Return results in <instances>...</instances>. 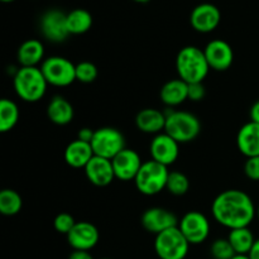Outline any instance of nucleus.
Returning <instances> with one entry per match:
<instances>
[{
	"label": "nucleus",
	"instance_id": "nucleus-37",
	"mask_svg": "<svg viewBox=\"0 0 259 259\" xmlns=\"http://www.w3.org/2000/svg\"><path fill=\"white\" fill-rule=\"evenodd\" d=\"M248 255H249L250 259H259V238L255 240L254 245H253L252 250H250Z\"/></svg>",
	"mask_w": 259,
	"mask_h": 259
},
{
	"label": "nucleus",
	"instance_id": "nucleus-33",
	"mask_svg": "<svg viewBox=\"0 0 259 259\" xmlns=\"http://www.w3.org/2000/svg\"><path fill=\"white\" fill-rule=\"evenodd\" d=\"M205 86L202 82H197V83H190L189 85V100L195 101H201L202 99L205 98Z\"/></svg>",
	"mask_w": 259,
	"mask_h": 259
},
{
	"label": "nucleus",
	"instance_id": "nucleus-3",
	"mask_svg": "<svg viewBox=\"0 0 259 259\" xmlns=\"http://www.w3.org/2000/svg\"><path fill=\"white\" fill-rule=\"evenodd\" d=\"M14 91L25 103H37L47 91L48 82L39 67H19L13 77Z\"/></svg>",
	"mask_w": 259,
	"mask_h": 259
},
{
	"label": "nucleus",
	"instance_id": "nucleus-14",
	"mask_svg": "<svg viewBox=\"0 0 259 259\" xmlns=\"http://www.w3.org/2000/svg\"><path fill=\"white\" fill-rule=\"evenodd\" d=\"M222 20V14L217 5L211 3H202L192 9L190 23L199 33H210L218 28Z\"/></svg>",
	"mask_w": 259,
	"mask_h": 259
},
{
	"label": "nucleus",
	"instance_id": "nucleus-36",
	"mask_svg": "<svg viewBox=\"0 0 259 259\" xmlns=\"http://www.w3.org/2000/svg\"><path fill=\"white\" fill-rule=\"evenodd\" d=\"M249 116H250V121H254V123L259 124V100L255 101V103L252 105V108H250Z\"/></svg>",
	"mask_w": 259,
	"mask_h": 259
},
{
	"label": "nucleus",
	"instance_id": "nucleus-10",
	"mask_svg": "<svg viewBox=\"0 0 259 259\" xmlns=\"http://www.w3.org/2000/svg\"><path fill=\"white\" fill-rule=\"evenodd\" d=\"M39 28L43 37L53 43L63 42L70 35L67 27V14L62 10H47L40 18Z\"/></svg>",
	"mask_w": 259,
	"mask_h": 259
},
{
	"label": "nucleus",
	"instance_id": "nucleus-5",
	"mask_svg": "<svg viewBox=\"0 0 259 259\" xmlns=\"http://www.w3.org/2000/svg\"><path fill=\"white\" fill-rule=\"evenodd\" d=\"M168 167L149 159L143 162L141 169L134 179L137 190L146 196H154L166 189L168 180Z\"/></svg>",
	"mask_w": 259,
	"mask_h": 259
},
{
	"label": "nucleus",
	"instance_id": "nucleus-9",
	"mask_svg": "<svg viewBox=\"0 0 259 259\" xmlns=\"http://www.w3.org/2000/svg\"><path fill=\"white\" fill-rule=\"evenodd\" d=\"M179 229L191 245L202 244L210 235V222L200 211H189L179 220Z\"/></svg>",
	"mask_w": 259,
	"mask_h": 259
},
{
	"label": "nucleus",
	"instance_id": "nucleus-22",
	"mask_svg": "<svg viewBox=\"0 0 259 259\" xmlns=\"http://www.w3.org/2000/svg\"><path fill=\"white\" fill-rule=\"evenodd\" d=\"M95 156L90 143L75 139L65 149V161L72 168H85L90 159Z\"/></svg>",
	"mask_w": 259,
	"mask_h": 259
},
{
	"label": "nucleus",
	"instance_id": "nucleus-19",
	"mask_svg": "<svg viewBox=\"0 0 259 259\" xmlns=\"http://www.w3.org/2000/svg\"><path fill=\"white\" fill-rule=\"evenodd\" d=\"M136 125L142 133L157 136V134L164 132L166 114H164V111L154 108L143 109V110L137 114Z\"/></svg>",
	"mask_w": 259,
	"mask_h": 259
},
{
	"label": "nucleus",
	"instance_id": "nucleus-2",
	"mask_svg": "<svg viewBox=\"0 0 259 259\" xmlns=\"http://www.w3.org/2000/svg\"><path fill=\"white\" fill-rule=\"evenodd\" d=\"M176 70L179 78L190 85L204 82L211 68L205 57L204 50L196 46H186L177 53Z\"/></svg>",
	"mask_w": 259,
	"mask_h": 259
},
{
	"label": "nucleus",
	"instance_id": "nucleus-41",
	"mask_svg": "<svg viewBox=\"0 0 259 259\" xmlns=\"http://www.w3.org/2000/svg\"><path fill=\"white\" fill-rule=\"evenodd\" d=\"M2 2H4V3H12V2H14V0H2Z\"/></svg>",
	"mask_w": 259,
	"mask_h": 259
},
{
	"label": "nucleus",
	"instance_id": "nucleus-6",
	"mask_svg": "<svg viewBox=\"0 0 259 259\" xmlns=\"http://www.w3.org/2000/svg\"><path fill=\"white\" fill-rule=\"evenodd\" d=\"M190 245L179 227L164 230L154 238V252L159 259H185Z\"/></svg>",
	"mask_w": 259,
	"mask_h": 259
},
{
	"label": "nucleus",
	"instance_id": "nucleus-26",
	"mask_svg": "<svg viewBox=\"0 0 259 259\" xmlns=\"http://www.w3.org/2000/svg\"><path fill=\"white\" fill-rule=\"evenodd\" d=\"M19 108L10 99H3L0 101V132H10L19 121Z\"/></svg>",
	"mask_w": 259,
	"mask_h": 259
},
{
	"label": "nucleus",
	"instance_id": "nucleus-13",
	"mask_svg": "<svg viewBox=\"0 0 259 259\" xmlns=\"http://www.w3.org/2000/svg\"><path fill=\"white\" fill-rule=\"evenodd\" d=\"M205 57L211 70L223 72L230 68L234 61V51L232 46L223 39H212L205 46Z\"/></svg>",
	"mask_w": 259,
	"mask_h": 259
},
{
	"label": "nucleus",
	"instance_id": "nucleus-28",
	"mask_svg": "<svg viewBox=\"0 0 259 259\" xmlns=\"http://www.w3.org/2000/svg\"><path fill=\"white\" fill-rule=\"evenodd\" d=\"M166 190L175 196H182L190 190V180L185 174L180 171L169 172L167 180Z\"/></svg>",
	"mask_w": 259,
	"mask_h": 259
},
{
	"label": "nucleus",
	"instance_id": "nucleus-4",
	"mask_svg": "<svg viewBox=\"0 0 259 259\" xmlns=\"http://www.w3.org/2000/svg\"><path fill=\"white\" fill-rule=\"evenodd\" d=\"M166 126L164 132L171 136L175 141L181 143H189L195 141L201 132V121L195 114L185 110L167 109Z\"/></svg>",
	"mask_w": 259,
	"mask_h": 259
},
{
	"label": "nucleus",
	"instance_id": "nucleus-1",
	"mask_svg": "<svg viewBox=\"0 0 259 259\" xmlns=\"http://www.w3.org/2000/svg\"><path fill=\"white\" fill-rule=\"evenodd\" d=\"M211 212L215 222L229 230L248 228L257 218L252 197L237 189L220 192L212 201Z\"/></svg>",
	"mask_w": 259,
	"mask_h": 259
},
{
	"label": "nucleus",
	"instance_id": "nucleus-39",
	"mask_svg": "<svg viewBox=\"0 0 259 259\" xmlns=\"http://www.w3.org/2000/svg\"><path fill=\"white\" fill-rule=\"evenodd\" d=\"M133 2H137V3H148V2H151V0H133Z\"/></svg>",
	"mask_w": 259,
	"mask_h": 259
},
{
	"label": "nucleus",
	"instance_id": "nucleus-34",
	"mask_svg": "<svg viewBox=\"0 0 259 259\" xmlns=\"http://www.w3.org/2000/svg\"><path fill=\"white\" fill-rule=\"evenodd\" d=\"M94 134H95V131H93V129L81 128L77 133V139L91 144V141H93V138H94Z\"/></svg>",
	"mask_w": 259,
	"mask_h": 259
},
{
	"label": "nucleus",
	"instance_id": "nucleus-38",
	"mask_svg": "<svg viewBox=\"0 0 259 259\" xmlns=\"http://www.w3.org/2000/svg\"><path fill=\"white\" fill-rule=\"evenodd\" d=\"M232 259H250L248 254H235Z\"/></svg>",
	"mask_w": 259,
	"mask_h": 259
},
{
	"label": "nucleus",
	"instance_id": "nucleus-40",
	"mask_svg": "<svg viewBox=\"0 0 259 259\" xmlns=\"http://www.w3.org/2000/svg\"><path fill=\"white\" fill-rule=\"evenodd\" d=\"M257 219H258V222H259V205L257 206Z\"/></svg>",
	"mask_w": 259,
	"mask_h": 259
},
{
	"label": "nucleus",
	"instance_id": "nucleus-23",
	"mask_svg": "<svg viewBox=\"0 0 259 259\" xmlns=\"http://www.w3.org/2000/svg\"><path fill=\"white\" fill-rule=\"evenodd\" d=\"M75 110L67 99L57 95L51 99L47 106V116L56 125H67L73 120Z\"/></svg>",
	"mask_w": 259,
	"mask_h": 259
},
{
	"label": "nucleus",
	"instance_id": "nucleus-42",
	"mask_svg": "<svg viewBox=\"0 0 259 259\" xmlns=\"http://www.w3.org/2000/svg\"><path fill=\"white\" fill-rule=\"evenodd\" d=\"M100 259H111V258H100Z\"/></svg>",
	"mask_w": 259,
	"mask_h": 259
},
{
	"label": "nucleus",
	"instance_id": "nucleus-18",
	"mask_svg": "<svg viewBox=\"0 0 259 259\" xmlns=\"http://www.w3.org/2000/svg\"><path fill=\"white\" fill-rule=\"evenodd\" d=\"M237 147L247 158L259 156V124L248 121L239 129L237 136Z\"/></svg>",
	"mask_w": 259,
	"mask_h": 259
},
{
	"label": "nucleus",
	"instance_id": "nucleus-15",
	"mask_svg": "<svg viewBox=\"0 0 259 259\" xmlns=\"http://www.w3.org/2000/svg\"><path fill=\"white\" fill-rule=\"evenodd\" d=\"M67 242L73 250H89L96 247L100 239L98 228L89 222H77L67 235Z\"/></svg>",
	"mask_w": 259,
	"mask_h": 259
},
{
	"label": "nucleus",
	"instance_id": "nucleus-31",
	"mask_svg": "<svg viewBox=\"0 0 259 259\" xmlns=\"http://www.w3.org/2000/svg\"><path fill=\"white\" fill-rule=\"evenodd\" d=\"M76 223L77 222H75L72 215L68 214V212H61L53 220V227H55L56 232H58L60 234L67 235L75 227Z\"/></svg>",
	"mask_w": 259,
	"mask_h": 259
},
{
	"label": "nucleus",
	"instance_id": "nucleus-21",
	"mask_svg": "<svg viewBox=\"0 0 259 259\" xmlns=\"http://www.w3.org/2000/svg\"><path fill=\"white\" fill-rule=\"evenodd\" d=\"M17 60L20 67H38L45 61V46L38 39H27L19 46Z\"/></svg>",
	"mask_w": 259,
	"mask_h": 259
},
{
	"label": "nucleus",
	"instance_id": "nucleus-12",
	"mask_svg": "<svg viewBox=\"0 0 259 259\" xmlns=\"http://www.w3.org/2000/svg\"><path fill=\"white\" fill-rule=\"evenodd\" d=\"M141 224L144 229L151 234H159L167 229L177 227L179 225V219L176 215L164 207H149L142 214Z\"/></svg>",
	"mask_w": 259,
	"mask_h": 259
},
{
	"label": "nucleus",
	"instance_id": "nucleus-24",
	"mask_svg": "<svg viewBox=\"0 0 259 259\" xmlns=\"http://www.w3.org/2000/svg\"><path fill=\"white\" fill-rule=\"evenodd\" d=\"M228 240L232 244L235 254H249L257 239H255L254 234L248 227L230 230L229 235H228Z\"/></svg>",
	"mask_w": 259,
	"mask_h": 259
},
{
	"label": "nucleus",
	"instance_id": "nucleus-27",
	"mask_svg": "<svg viewBox=\"0 0 259 259\" xmlns=\"http://www.w3.org/2000/svg\"><path fill=\"white\" fill-rule=\"evenodd\" d=\"M23 207V199L15 190L4 189L0 191V212L5 217L19 214Z\"/></svg>",
	"mask_w": 259,
	"mask_h": 259
},
{
	"label": "nucleus",
	"instance_id": "nucleus-8",
	"mask_svg": "<svg viewBox=\"0 0 259 259\" xmlns=\"http://www.w3.org/2000/svg\"><path fill=\"white\" fill-rule=\"evenodd\" d=\"M91 147L95 156L106 159H113L116 154L125 149V138L119 129L103 126L95 131L91 141Z\"/></svg>",
	"mask_w": 259,
	"mask_h": 259
},
{
	"label": "nucleus",
	"instance_id": "nucleus-7",
	"mask_svg": "<svg viewBox=\"0 0 259 259\" xmlns=\"http://www.w3.org/2000/svg\"><path fill=\"white\" fill-rule=\"evenodd\" d=\"M39 68L48 85L66 88L76 81V65L62 56H51L45 58Z\"/></svg>",
	"mask_w": 259,
	"mask_h": 259
},
{
	"label": "nucleus",
	"instance_id": "nucleus-16",
	"mask_svg": "<svg viewBox=\"0 0 259 259\" xmlns=\"http://www.w3.org/2000/svg\"><path fill=\"white\" fill-rule=\"evenodd\" d=\"M111 163L115 172V179L120 181H134L137 174L143 164V161L138 152L125 148L111 159Z\"/></svg>",
	"mask_w": 259,
	"mask_h": 259
},
{
	"label": "nucleus",
	"instance_id": "nucleus-25",
	"mask_svg": "<svg viewBox=\"0 0 259 259\" xmlns=\"http://www.w3.org/2000/svg\"><path fill=\"white\" fill-rule=\"evenodd\" d=\"M67 27L70 34H83L93 27V15L86 9H73L67 13Z\"/></svg>",
	"mask_w": 259,
	"mask_h": 259
},
{
	"label": "nucleus",
	"instance_id": "nucleus-30",
	"mask_svg": "<svg viewBox=\"0 0 259 259\" xmlns=\"http://www.w3.org/2000/svg\"><path fill=\"white\" fill-rule=\"evenodd\" d=\"M98 67L90 61H82L76 65V81L82 83H91L98 78Z\"/></svg>",
	"mask_w": 259,
	"mask_h": 259
},
{
	"label": "nucleus",
	"instance_id": "nucleus-11",
	"mask_svg": "<svg viewBox=\"0 0 259 259\" xmlns=\"http://www.w3.org/2000/svg\"><path fill=\"white\" fill-rule=\"evenodd\" d=\"M149 153L153 161L168 167L179 158L180 143L175 141L171 136H168L166 132H162L152 139L149 144Z\"/></svg>",
	"mask_w": 259,
	"mask_h": 259
},
{
	"label": "nucleus",
	"instance_id": "nucleus-20",
	"mask_svg": "<svg viewBox=\"0 0 259 259\" xmlns=\"http://www.w3.org/2000/svg\"><path fill=\"white\" fill-rule=\"evenodd\" d=\"M159 98L164 105L171 109L181 105L189 99V83L181 78H172L161 88Z\"/></svg>",
	"mask_w": 259,
	"mask_h": 259
},
{
	"label": "nucleus",
	"instance_id": "nucleus-17",
	"mask_svg": "<svg viewBox=\"0 0 259 259\" xmlns=\"http://www.w3.org/2000/svg\"><path fill=\"white\" fill-rule=\"evenodd\" d=\"M83 169H85L86 179L94 186L106 187L115 180L113 163L110 159L103 157L94 156Z\"/></svg>",
	"mask_w": 259,
	"mask_h": 259
},
{
	"label": "nucleus",
	"instance_id": "nucleus-29",
	"mask_svg": "<svg viewBox=\"0 0 259 259\" xmlns=\"http://www.w3.org/2000/svg\"><path fill=\"white\" fill-rule=\"evenodd\" d=\"M210 254L214 259H232L235 255V252L228 238H219L210 245Z\"/></svg>",
	"mask_w": 259,
	"mask_h": 259
},
{
	"label": "nucleus",
	"instance_id": "nucleus-32",
	"mask_svg": "<svg viewBox=\"0 0 259 259\" xmlns=\"http://www.w3.org/2000/svg\"><path fill=\"white\" fill-rule=\"evenodd\" d=\"M244 174L252 181H259V156L247 158L244 163Z\"/></svg>",
	"mask_w": 259,
	"mask_h": 259
},
{
	"label": "nucleus",
	"instance_id": "nucleus-35",
	"mask_svg": "<svg viewBox=\"0 0 259 259\" xmlns=\"http://www.w3.org/2000/svg\"><path fill=\"white\" fill-rule=\"evenodd\" d=\"M68 259H94V257L89 250H73Z\"/></svg>",
	"mask_w": 259,
	"mask_h": 259
}]
</instances>
